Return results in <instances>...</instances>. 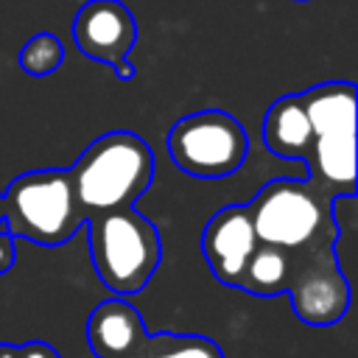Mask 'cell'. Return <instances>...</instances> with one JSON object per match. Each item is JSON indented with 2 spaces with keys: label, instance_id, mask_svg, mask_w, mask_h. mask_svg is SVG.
Returning a JSON list of instances; mask_svg holds the SVG:
<instances>
[{
  "label": "cell",
  "instance_id": "obj_17",
  "mask_svg": "<svg viewBox=\"0 0 358 358\" xmlns=\"http://www.w3.org/2000/svg\"><path fill=\"white\" fill-rule=\"evenodd\" d=\"M0 358H17V344H0Z\"/></svg>",
  "mask_w": 358,
  "mask_h": 358
},
{
  "label": "cell",
  "instance_id": "obj_8",
  "mask_svg": "<svg viewBox=\"0 0 358 358\" xmlns=\"http://www.w3.org/2000/svg\"><path fill=\"white\" fill-rule=\"evenodd\" d=\"M73 42L76 48L106 67L120 81H131L137 67L129 53L137 45V20L120 0H87L76 11L73 20Z\"/></svg>",
  "mask_w": 358,
  "mask_h": 358
},
{
  "label": "cell",
  "instance_id": "obj_5",
  "mask_svg": "<svg viewBox=\"0 0 358 358\" xmlns=\"http://www.w3.org/2000/svg\"><path fill=\"white\" fill-rule=\"evenodd\" d=\"M84 227L67 168L20 173L3 193V229L17 241L56 249Z\"/></svg>",
  "mask_w": 358,
  "mask_h": 358
},
{
  "label": "cell",
  "instance_id": "obj_16",
  "mask_svg": "<svg viewBox=\"0 0 358 358\" xmlns=\"http://www.w3.org/2000/svg\"><path fill=\"white\" fill-rule=\"evenodd\" d=\"M14 238L0 227V274H6L14 266Z\"/></svg>",
  "mask_w": 358,
  "mask_h": 358
},
{
  "label": "cell",
  "instance_id": "obj_14",
  "mask_svg": "<svg viewBox=\"0 0 358 358\" xmlns=\"http://www.w3.org/2000/svg\"><path fill=\"white\" fill-rule=\"evenodd\" d=\"M64 62V45L56 34L50 31H39L34 34L17 53V64L22 73L34 76V78H45L53 76Z\"/></svg>",
  "mask_w": 358,
  "mask_h": 358
},
{
  "label": "cell",
  "instance_id": "obj_15",
  "mask_svg": "<svg viewBox=\"0 0 358 358\" xmlns=\"http://www.w3.org/2000/svg\"><path fill=\"white\" fill-rule=\"evenodd\" d=\"M17 358H59V352L45 341H28L17 344Z\"/></svg>",
  "mask_w": 358,
  "mask_h": 358
},
{
  "label": "cell",
  "instance_id": "obj_2",
  "mask_svg": "<svg viewBox=\"0 0 358 358\" xmlns=\"http://www.w3.org/2000/svg\"><path fill=\"white\" fill-rule=\"evenodd\" d=\"M310 120V148L302 159L308 182L324 196H355V84L324 81L299 92Z\"/></svg>",
  "mask_w": 358,
  "mask_h": 358
},
{
  "label": "cell",
  "instance_id": "obj_19",
  "mask_svg": "<svg viewBox=\"0 0 358 358\" xmlns=\"http://www.w3.org/2000/svg\"><path fill=\"white\" fill-rule=\"evenodd\" d=\"M296 3H305V0H296Z\"/></svg>",
  "mask_w": 358,
  "mask_h": 358
},
{
  "label": "cell",
  "instance_id": "obj_9",
  "mask_svg": "<svg viewBox=\"0 0 358 358\" xmlns=\"http://www.w3.org/2000/svg\"><path fill=\"white\" fill-rule=\"evenodd\" d=\"M255 246L257 235L246 204H224L207 218L201 232V255L218 282L238 288L241 271Z\"/></svg>",
  "mask_w": 358,
  "mask_h": 358
},
{
  "label": "cell",
  "instance_id": "obj_6",
  "mask_svg": "<svg viewBox=\"0 0 358 358\" xmlns=\"http://www.w3.org/2000/svg\"><path fill=\"white\" fill-rule=\"evenodd\" d=\"M165 145L171 162L196 179L232 176L249 154L246 129L224 109H201L179 117L168 129Z\"/></svg>",
  "mask_w": 358,
  "mask_h": 358
},
{
  "label": "cell",
  "instance_id": "obj_4",
  "mask_svg": "<svg viewBox=\"0 0 358 358\" xmlns=\"http://www.w3.org/2000/svg\"><path fill=\"white\" fill-rule=\"evenodd\" d=\"M255 235L288 252H302L322 243H336L333 199L308 179L277 176L266 182L246 204Z\"/></svg>",
  "mask_w": 358,
  "mask_h": 358
},
{
  "label": "cell",
  "instance_id": "obj_11",
  "mask_svg": "<svg viewBox=\"0 0 358 358\" xmlns=\"http://www.w3.org/2000/svg\"><path fill=\"white\" fill-rule=\"evenodd\" d=\"M260 137H263V145L280 159L302 162L308 157L313 131H310V120H308L299 92L282 95L266 109L263 123H260Z\"/></svg>",
  "mask_w": 358,
  "mask_h": 358
},
{
  "label": "cell",
  "instance_id": "obj_12",
  "mask_svg": "<svg viewBox=\"0 0 358 358\" xmlns=\"http://www.w3.org/2000/svg\"><path fill=\"white\" fill-rule=\"evenodd\" d=\"M291 271H294V252L257 241L255 252L249 255L241 271L238 288L252 296H280L288 291Z\"/></svg>",
  "mask_w": 358,
  "mask_h": 358
},
{
  "label": "cell",
  "instance_id": "obj_18",
  "mask_svg": "<svg viewBox=\"0 0 358 358\" xmlns=\"http://www.w3.org/2000/svg\"><path fill=\"white\" fill-rule=\"evenodd\" d=\"M0 227H3V193H0Z\"/></svg>",
  "mask_w": 358,
  "mask_h": 358
},
{
  "label": "cell",
  "instance_id": "obj_1",
  "mask_svg": "<svg viewBox=\"0 0 358 358\" xmlns=\"http://www.w3.org/2000/svg\"><path fill=\"white\" fill-rule=\"evenodd\" d=\"M67 173L87 221L106 210L134 207V201L151 187L154 154L140 134L117 129L92 140Z\"/></svg>",
  "mask_w": 358,
  "mask_h": 358
},
{
  "label": "cell",
  "instance_id": "obj_3",
  "mask_svg": "<svg viewBox=\"0 0 358 358\" xmlns=\"http://www.w3.org/2000/svg\"><path fill=\"white\" fill-rule=\"evenodd\" d=\"M95 274L115 296L140 294L162 263L159 229L134 207L106 210L84 221Z\"/></svg>",
  "mask_w": 358,
  "mask_h": 358
},
{
  "label": "cell",
  "instance_id": "obj_10",
  "mask_svg": "<svg viewBox=\"0 0 358 358\" xmlns=\"http://www.w3.org/2000/svg\"><path fill=\"white\" fill-rule=\"evenodd\" d=\"M145 338L143 313L126 296H109L87 316V344L95 358H134Z\"/></svg>",
  "mask_w": 358,
  "mask_h": 358
},
{
  "label": "cell",
  "instance_id": "obj_13",
  "mask_svg": "<svg viewBox=\"0 0 358 358\" xmlns=\"http://www.w3.org/2000/svg\"><path fill=\"white\" fill-rule=\"evenodd\" d=\"M134 358H224V350L199 333H148Z\"/></svg>",
  "mask_w": 358,
  "mask_h": 358
},
{
  "label": "cell",
  "instance_id": "obj_7",
  "mask_svg": "<svg viewBox=\"0 0 358 358\" xmlns=\"http://www.w3.org/2000/svg\"><path fill=\"white\" fill-rule=\"evenodd\" d=\"M291 308L299 322L327 327L350 310V277L344 274L330 243L294 252V271L288 291Z\"/></svg>",
  "mask_w": 358,
  "mask_h": 358
}]
</instances>
